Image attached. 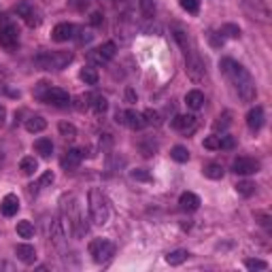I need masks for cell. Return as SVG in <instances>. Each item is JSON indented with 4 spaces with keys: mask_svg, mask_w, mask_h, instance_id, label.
I'll list each match as a JSON object with an SVG mask.
<instances>
[{
    "mask_svg": "<svg viewBox=\"0 0 272 272\" xmlns=\"http://www.w3.org/2000/svg\"><path fill=\"white\" fill-rule=\"evenodd\" d=\"M219 66H221L223 74L228 77L230 81H232L236 94H238V98L245 104L253 102L257 96V90H255V81H253V77L249 74V71L242 64H238V62H234L232 57H225V60L219 62Z\"/></svg>",
    "mask_w": 272,
    "mask_h": 272,
    "instance_id": "6da1fadb",
    "label": "cell"
},
{
    "mask_svg": "<svg viewBox=\"0 0 272 272\" xmlns=\"http://www.w3.org/2000/svg\"><path fill=\"white\" fill-rule=\"evenodd\" d=\"M73 62L71 51H40L34 57V64L43 71H62Z\"/></svg>",
    "mask_w": 272,
    "mask_h": 272,
    "instance_id": "7a4b0ae2",
    "label": "cell"
},
{
    "mask_svg": "<svg viewBox=\"0 0 272 272\" xmlns=\"http://www.w3.org/2000/svg\"><path fill=\"white\" fill-rule=\"evenodd\" d=\"M111 208H109V200L100 189H90V217L96 225H104L109 221Z\"/></svg>",
    "mask_w": 272,
    "mask_h": 272,
    "instance_id": "3957f363",
    "label": "cell"
},
{
    "mask_svg": "<svg viewBox=\"0 0 272 272\" xmlns=\"http://www.w3.org/2000/svg\"><path fill=\"white\" fill-rule=\"evenodd\" d=\"M185 73H187V77L194 81V83H204L208 79L206 74V64L202 62L200 55H196L194 51H185Z\"/></svg>",
    "mask_w": 272,
    "mask_h": 272,
    "instance_id": "277c9868",
    "label": "cell"
},
{
    "mask_svg": "<svg viewBox=\"0 0 272 272\" xmlns=\"http://www.w3.org/2000/svg\"><path fill=\"white\" fill-rule=\"evenodd\" d=\"M90 255L96 264H102L115 255V245L107 238H94L90 242Z\"/></svg>",
    "mask_w": 272,
    "mask_h": 272,
    "instance_id": "5b68a950",
    "label": "cell"
},
{
    "mask_svg": "<svg viewBox=\"0 0 272 272\" xmlns=\"http://www.w3.org/2000/svg\"><path fill=\"white\" fill-rule=\"evenodd\" d=\"M115 54H117V47H115V43H104L100 45V47L91 49L88 54V62L90 64H96V66H102V64H109V62L115 57Z\"/></svg>",
    "mask_w": 272,
    "mask_h": 272,
    "instance_id": "8992f818",
    "label": "cell"
},
{
    "mask_svg": "<svg viewBox=\"0 0 272 272\" xmlns=\"http://www.w3.org/2000/svg\"><path fill=\"white\" fill-rule=\"evenodd\" d=\"M38 100H43L47 104H54V107H68V104H71V96H68V91H64V90L47 85L43 94L38 96Z\"/></svg>",
    "mask_w": 272,
    "mask_h": 272,
    "instance_id": "52a82bcc",
    "label": "cell"
},
{
    "mask_svg": "<svg viewBox=\"0 0 272 272\" xmlns=\"http://www.w3.org/2000/svg\"><path fill=\"white\" fill-rule=\"evenodd\" d=\"M115 121L121 126H128L130 130H143L147 126L143 113H136V111H117L115 113Z\"/></svg>",
    "mask_w": 272,
    "mask_h": 272,
    "instance_id": "ba28073f",
    "label": "cell"
},
{
    "mask_svg": "<svg viewBox=\"0 0 272 272\" xmlns=\"http://www.w3.org/2000/svg\"><path fill=\"white\" fill-rule=\"evenodd\" d=\"M19 43V30L13 24H2L0 26V47L4 49H15Z\"/></svg>",
    "mask_w": 272,
    "mask_h": 272,
    "instance_id": "9c48e42d",
    "label": "cell"
},
{
    "mask_svg": "<svg viewBox=\"0 0 272 272\" xmlns=\"http://www.w3.org/2000/svg\"><path fill=\"white\" fill-rule=\"evenodd\" d=\"M15 13L19 15L21 19H24L30 28L40 26V15H38V11L34 9L30 2H26V0H24V2H19V4H17V7H15Z\"/></svg>",
    "mask_w": 272,
    "mask_h": 272,
    "instance_id": "30bf717a",
    "label": "cell"
},
{
    "mask_svg": "<svg viewBox=\"0 0 272 272\" xmlns=\"http://www.w3.org/2000/svg\"><path fill=\"white\" fill-rule=\"evenodd\" d=\"M259 170V162L253 158H236L232 164V172L236 175H255Z\"/></svg>",
    "mask_w": 272,
    "mask_h": 272,
    "instance_id": "8fae6325",
    "label": "cell"
},
{
    "mask_svg": "<svg viewBox=\"0 0 272 272\" xmlns=\"http://www.w3.org/2000/svg\"><path fill=\"white\" fill-rule=\"evenodd\" d=\"M81 160H83V153H81L79 149H68V151L62 155L60 164H62V168H64L66 172H73V170L79 168Z\"/></svg>",
    "mask_w": 272,
    "mask_h": 272,
    "instance_id": "7c38bea8",
    "label": "cell"
},
{
    "mask_svg": "<svg viewBox=\"0 0 272 272\" xmlns=\"http://www.w3.org/2000/svg\"><path fill=\"white\" fill-rule=\"evenodd\" d=\"M74 32H77V28H74L73 24H68V21H64V24H57L54 28V32H51V38H54L55 43H66V40L74 38Z\"/></svg>",
    "mask_w": 272,
    "mask_h": 272,
    "instance_id": "4fadbf2b",
    "label": "cell"
},
{
    "mask_svg": "<svg viewBox=\"0 0 272 272\" xmlns=\"http://www.w3.org/2000/svg\"><path fill=\"white\" fill-rule=\"evenodd\" d=\"M17 211H19V200H17L15 194H7L0 202V213L4 217H15Z\"/></svg>",
    "mask_w": 272,
    "mask_h": 272,
    "instance_id": "5bb4252c",
    "label": "cell"
},
{
    "mask_svg": "<svg viewBox=\"0 0 272 272\" xmlns=\"http://www.w3.org/2000/svg\"><path fill=\"white\" fill-rule=\"evenodd\" d=\"M170 126L175 130L185 132V134H187V132H192L196 128V117H194V115H177V117L170 121Z\"/></svg>",
    "mask_w": 272,
    "mask_h": 272,
    "instance_id": "9a60e30c",
    "label": "cell"
},
{
    "mask_svg": "<svg viewBox=\"0 0 272 272\" xmlns=\"http://www.w3.org/2000/svg\"><path fill=\"white\" fill-rule=\"evenodd\" d=\"M247 126L251 132H259L264 126V109L262 107H255L247 113Z\"/></svg>",
    "mask_w": 272,
    "mask_h": 272,
    "instance_id": "2e32d148",
    "label": "cell"
},
{
    "mask_svg": "<svg viewBox=\"0 0 272 272\" xmlns=\"http://www.w3.org/2000/svg\"><path fill=\"white\" fill-rule=\"evenodd\" d=\"M179 206H181V211L194 213L200 208V198L194 192H185V194H181V198H179Z\"/></svg>",
    "mask_w": 272,
    "mask_h": 272,
    "instance_id": "e0dca14e",
    "label": "cell"
},
{
    "mask_svg": "<svg viewBox=\"0 0 272 272\" xmlns=\"http://www.w3.org/2000/svg\"><path fill=\"white\" fill-rule=\"evenodd\" d=\"M15 255L19 262H24V264H34L36 262V249H34L32 245H17L15 247Z\"/></svg>",
    "mask_w": 272,
    "mask_h": 272,
    "instance_id": "ac0fdd59",
    "label": "cell"
},
{
    "mask_svg": "<svg viewBox=\"0 0 272 272\" xmlns=\"http://www.w3.org/2000/svg\"><path fill=\"white\" fill-rule=\"evenodd\" d=\"M204 102H206V98H204V94H202L200 90H192V91H187V96H185V104H187L192 111L202 109L204 107Z\"/></svg>",
    "mask_w": 272,
    "mask_h": 272,
    "instance_id": "d6986e66",
    "label": "cell"
},
{
    "mask_svg": "<svg viewBox=\"0 0 272 272\" xmlns=\"http://www.w3.org/2000/svg\"><path fill=\"white\" fill-rule=\"evenodd\" d=\"M45 128H47V121H45V117H40V115H32V117L26 119V130L30 132V134L43 132Z\"/></svg>",
    "mask_w": 272,
    "mask_h": 272,
    "instance_id": "ffe728a7",
    "label": "cell"
},
{
    "mask_svg": "<svg viewBox=\"0 0 272 272\" xmlns=\"http://www.w3.org/2000/svg\"><path fill=\"white\" fill-rule=\"evenodd\" d=\"M34 151H36L40 158H49V155L54 153V143H51L49 138H38V141H34Z\"/></svg>",
    "mask_w": 272,
    "mask_h": 272,
    "instance_id": "44dd1931",
    "label": "cell"
},
{
    "mask_svg": "<svg viewBox=\"0 0 272 272\" xmlns=\"http://www.w3.org/2000/svg\"><path fill=\"white\" fill-rule=\"evenodd\" d=\"M206 179H213V181H219V179H223V166L221 164H215V162H211V164H206L204 168H202Z\"/></svg>",
    "mask_w": 272,
    "mask_h": 272,
    "instance_id": "7402d4cb",
    "label": "cell"
},
{
    "mask_svg": "<svg viewBox=\"0 0 272 272\" xmlns=\"http://www.w3.org/2000/svg\"><path fill=\"white\" fill-rule=\"evenodd\" d=\"M187 257H189V251H185V249H177V251H170L168 255H166V262H168L170 266H181Z\"/></svg>",
    "mask_w": 272,
    "mask_h": 272,
    "instance_id": "603a6c76",
    "label": "cell"
},
{
    "mask_svg": "<svg viewBox=\"0 0 272 272\" xmlns=\"http://www.w3.org/2000/svg\"><path fill=\"white\" fill-rule=\"evenodd\" d=\"M230 117H232V113H230V111H223L215 121H213V130H215V132H219V130H221V132L228 130L230 124H232V119H230Z\"/></svg>",
    "mask_w": 272,
    "mask_h": 272,
    "instance_id": "cb8c5ba5",
    "label": "cell"
},
{
    "mask_svg": "<svg viewBox=\"0 0 272 272\" xmlns=\"http://www.w3.org/2000/svg\"><path fill=\"white\" fill-rule=\"evenodd\" d=\"M255 189H257V185L253 181H238V183H236V192H238L242 198L253 196V194H255Z\"/></svg>",
    "mask_w": 272,
    "mask_h": 272,
    "instance_id": "d4e9b609",
    "label": "cell"
},
{
    "mask_svg": "<svg viewBox=\"0 0 272 272\" xmlns=\"http://www.w3.org/2000/svg\"><path fill=\"white\" fill-rule=\"evenodd\" d=\"M19 168H21V172H24L26 177H32L34 172L38 170V162L34 158H24L21 160V164H19Z\"/></svg>",
    "mask_w": 272,
    "mask_h": 272,
    "instance_id": "484cf974",
    "label": "cell"
},
{
    "mask_svg": "<svg viewBox=\"0 0 272 272\" xmlns=\"http://www.w3.org/2000/svg\"><path fill=\"white\" fill-rule=\"evenodd\" d=\"M90 107L94 109V111L98 113V115H102V113H107V109H109V102H107V98L104 96H91L90 98Z\"/></svg>",
    "mask_w": 272,
    "mask_h": 272,
    "instance_id": "4316f807",
    "label": "cell"
},
{
    "mask_svg": "<svg viewBox=\"0 0 272 272\" xmlns=\"http://www.w3.org/2000/svg\"><path fill=\"white\" fill-rule=\"evenodd\" d=\"M15 230H17V234H19L21 238H32V236H34V225L30 221H26V219H24V221H17Z\"/></svg>",
    "mask_w": 272,
    "mask_h": 272,
    "instance_id": "83f0119b",
    "label": "cell"
},
{
    "mask_svg": "<svg viewBox=\"0 0 272 272\" xmlns=\"http://www.w3.org/2000/svg\"><path fill=\"white\" fill-rule=\"evenodd\" d=\"M79 77H81V81H83L85 85H96V83H98V79H100L94 68H83V71L79 73Z\"/></svg>",
    "mask_w": 272,
    "mask_h": 272,
    "instance_id": "f1b7e54d",
    "label": "cell"
},
{
    "mask_svg": "<svg viewBox=\"0 0 272 272\" xmlns=\"http://www.w3.org/2000/svg\"><path fill=\"white\" fill-rule=\"evenodd\" d=\"M170 158L175 160V162H187L189 160V151H187V147H183V145H177V147H172V151H170Z\"/></svg>",
    "mask_w": 272,
    "mask_h": 272,
    "instance_id": "f546056e",
    "label": "cell"
},
{
    "mask_svg": "<svg viewBox=\"0 0 272 272\" xmlns=\"http://www.w3.org/2000/svg\"><path fill=\"white\" fill-rule=\"evenodd\" d=\"M57 130H60V134L64 138H77V128H74L73 124H68V121H60V126H57Z\"/></svg>",
    "mask_w": 272,
    "mask_h": 272,
    "instance_id": "4dcf8cb0",
    "label": "cell"
},
{
    "mask_svg": "<svg viewBox=\"0 0 272 272\" xmlns=\"http://www.w3.org/2000/svg\"><path fill=\"white\" fill-rule=\"evenodd\" d=\"M138 2H141L143 17H147V19H153V17H155V2H153V0H138Z\"/></svg>",
    "mask_w": 272,
    "mask_h": 272,
    "instance_id": "1f68e13d",
    "label": "cell"
},
{
    "mask_svg": "<svg viewBox=\"0 0 272 272\" xmlns=\"http://www.w3.org/2000/svg\"><path fill=\"white\" fill-rule=\"evenodd\" d=\"M143 117H145V124H147V126H160L162 124L160 113L153 111V109H147V111L143 113Z\"/></svg>",
    "mask_w": 272,
    "mask_h": 272,
    "instance_id": "d6a6232c",
    "label": "cell"
},
{
    "mask_svg": "<svg viewBox=\"0 0 272 272\" xmlns=\"http://www.w3.org/2000/svg\"><path fill=\"white\" fill-rule=\"evenodd\" d=\"M179 4H181L183 11H187L192 15H196L200 11V0H179Z\"/></svg>",
    "mask_w": 272,
    "mask_h": 272,
    "instance_id": "836d02e7",
    "label": "cell"
},
{
    "mask_svg": "<svg viewBox=\"0 0 272 272\" xmlns=\"http://www.w3.org/2000/svg\"><path fill=\"white\" fill-rule=\"evenodd\" d=\"M130 177L134 179V181H143V183H149V181H151V175H149V170H145V168L132 170V172H130Z\"/></svg>",
    "mask_w": 272,
    "mask_h": 272,
    "instance_id": "e575fe53",
    "label": "cell"
},
{
    "mask_svg": "<svg viewBox=\"0 0 272 272\" xmlns=\"http://www.w3.org/2000/svg\"><path fill=\"white\" fill-rule=\"evenodd\" d=\"M141 151H143L145 158H151V155H155V151H158V145L149 138L147 143H141Z\"/></svg>",
    "mask_w": 272,
    "mask_h": 272,
    "instance_id": "d590c367",
    "label": "cell"
},
{
    "mask_svg": "<svg viewBox=\"0 0 272 272\" xmlns=\"http://www.w3.org/2000/svg\"><path fill=\"white\" fill-rule=\"evenodd\" d=\"M234 147H236L234 136H230V134L219 136V149H225V151H230V149H234Z\"/></svg>",
    "mask_w": 272,
    "mask_h": 272,
    "instance_id": "8d00e7d4",
    "label": "cell"
},
{
    "mask_svg": "<svg viewBox=\"0 0 272 272\" xmlns=\"http://www.w3.org/2000/svg\"><path fill=\"white\" fill-rule=\"evenodd\" d=\"M221 34H225L228 38H238V36H240V28L234 26V24H225V26L221 28Z\"/></svg>",
    "mask_w": 272,
    "mask_h": 272,
    "instance_id": "74e56055",
    "label": "cell"
},
{
    "mask_svg": "<svg viewBox=\"0 0 272 272\" xmlns=\"http://www.w3.org/2000/svg\"><path fill=\"white\" fill-rule=\"evenodd\" d=\"M245 266L249 270H266V268H268V264H266L264 259H247Z\"/></svg>",
    "mask_w": 272,
    "mask_h": 272,
    "instance_id": "f35d334b",
    "label": "cell"
},
{
    "mask_svg": "<svg viewBox=\"0 0 272 272\" xmlns=\"http://www.w3.org/2000/svg\"><path fill=\"white\" fill-rule=\"evenodd\" d=\"M68 7L74 11H85L90 7V0H68Z\"/></svg>",
    "mask_w": 272,
    "mask_h": 272,
    "instance_id": "ab89813d",
    "label": "cell"
},
{
    "mask_svg": "<svg viewBox=\"0 0 272 272\" xmlns=\"http://www.w3.org/2000/svg\"><path fill=\"white\" fill-rule=\"evenodd\" d=\"M54 181H55V175H54V172H51V170H47V172H45L43 177H40L38 185H40V187H47V185H51Z\"/></svg>",
    "mask_w": 272,
    "mask_h": 272,
    "instance_id": "60d3db41",
    "label": "cell"
},
{
    "mask_svg": "<svg viewBox=\"0 0 272 272\" xmlns=\"http://www.w3.org/2000/svg\"><path fill=\"white\" fill-rule=\"evenodd\" d=\"M208 43H211L213 47L219 49L223 45V36H221V34H217V32H211V34H208Z\"/></svg>",
    "mask_w": 272,
    "mask_h": 272,
    "instance_id": "b9f144b4",
    "label": "cell"
},
{
    "mask_svg": "<svg viewBox=\"0 0 272 272\" xmlns=\"http://www.w3.org/2000/svg\"><path fill=\"white\" fill-rule=\"evenodd\" d=\"M204 149H219V136H208V138H204Z\"/></svg>",
    "mask_w": 272,
    "mask_h": 272,
    "instance_id": "7bdbcfd3",
    "label": "cell"
},
{
    "mask_svg": "<svg viewBox=\"0 0 272 272\" xmlns=\"http://www.w3.org/2000/svg\"><path fill=\"white\" fill-rule=\"evenodd\" d=\"M90 98H91V96H79V98H77V104H74V107H77L79 111H85V109L90 107Z\"/></svg>",
    "mask_w": 272,
    "mask_h": 272,
    "instance_id": "ee69618b",
    "label": "cell"
},
{
    "mask_svg": "<svg viewBox=\"0 0 272 272\" xmlns=\"http://www.w3.org/2000/svg\"><path fill=\"white\" fill-rule=\"evenodd\" d=\"M102 21H104V15L100 13V11H94L91 17H90V24L91 26H102Z\"/></svg>",
    "mask_w": 272,
    "mask_h": 272,
    "instance_id": "f6af8a7d",
    "label": "cell"
},
{
    "mask_svg": "<svg viewBox=\"0 0 272 272\" xmlns=\"http://www.w3.org/2000/svg\"><path fill=\"white\" fill-rule=\"evenodd\" d=\"M255 219H259V225H264V228H270V215H264V213H255Z\"/></svg>",
    "mask_w": 272,
    "mask_h": 272,
    "instance_id": "bcb514c9",
    "label": "cell"
},
{
    "mask_svg": "<svg viewBox=\"0 0 272 272\" xmlns=\"http://www.w3.org/2000/svg\"><path fill=\"white\" fill-rule=\"evenodd\" d=\"M91 38H94V34H91V30H81V36H79V43H81V45L90 43Z\"/></svg>",
    "mask_w": 272,
    "mask_h": 272,
    "instance_id": "7dc6e473",
    "label": "cell"
},
{
    "mask_svg": "<svg viewBox=\"0 0 272 272\" xmlns=\"http://www.w3.org/2000/svg\"><path fill=\"white\" fill-rule=\"evenodd\" d=\"M0 270H7V272H13L15 270V266L7 262V259H0Z\"/></svg>",
    "mask_w": 272,
    "mask_h": 272,
    "instance_id": "c3c4849f",
    "label": "cell"
},
{
    "mask_svg": "<svg viewBox=\"0 0 272 272\" xmlns=\"http://www.w3.org/2000/svg\"><path fill=\"white\" fill-rule=\"evenodd\" d=\"M126 100L128 102H136V94H134V90H126Z\"/></svg>",
    "mask_w": 272,
    "mask_h": 272,
    "instance_id": "681fc988",
    "label": "cell"
},
{
    "mask_svg": "<svg viewBox=\"0 0 272 272\" xmlns=\"http://www.w3.org/2000/svg\"><path fill=\"white\" fill-rule=\"evenodd\" d=\"M109 4H113V7H119V4H126L128 0H107Z\"/></svg>",
    "mask_w": 272,
    "mask_h": 272,
    "instance_id": "f907efd6",
    "label": "cell"
},
{
    "mask_svg": "<svg viewBox=\"0 0 272 272\" xmlns=\"http://www.w3.org/2000/svg\"><path fill=\"white\" fill-rule=\"evenodd\" d=\"M4 117H7V109H4V107H0V124L4 121Z\"/></svg>",
    "mask_w": 272,
    "mask_h": 272,
    "instance_id": "816d5d0a",
    "label": "cell"
},
{
    "mask_svg": "<svg viewBox=\"0 0 272 272\" xmlns=\"http://www.w3.org/2000/svg\"><path fill=\"white\" fill-rule=\"evenodd\" d=\"M2 162H4V153L0 151V166H2Z\"/></svg>",
    "mask_w": 272,
    "mask_h": 272,
    "instance_id": "f5cc1de1",
    "label": "cell"
}]
</instances>
